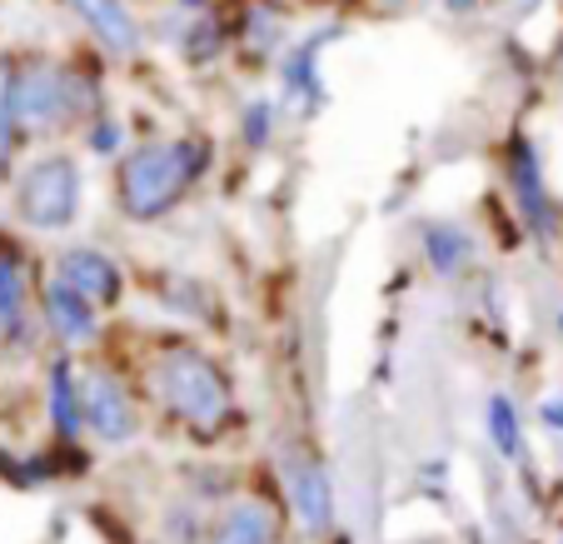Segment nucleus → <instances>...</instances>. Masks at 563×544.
I'll return each instance as SVG.
<instances>
[{
  "label": "nucleus",
  "instance_id": "18",
  "mask_svg": "<svg viewBox=\"0 0 563 544\" xmlns=\"http://www.w3.org/2000/svg\"><path fill=\"white\" fill-rule=\"evenodd\" d=\"M269 126H275V110L260 100V106L245 110V120H240V135H245L250 145H265V140H269Z\"/></svg>",
  "mask_w": 563,
  "mask_h": 544
},
{
  "label": "nucleus",
  "instance_id": "12",
  "mask_svg": "<svg viewBox=\"0 0 563 544\" xmlns=\"http://www.w3.org/2000/svg\"><path fill=\"white\" fill-rule=\"evenodd\" d=\"M70 6H75V15L100 35V45H110L115 55L140 51V25H135L125 0H70Z\"/></svg>",
  "mask_w": 563,
  "mask_h": 544
},
{
  "label": "nucleus",
  "instance_id": "3",
  "mask_svg": "<svg viewBox=\"0 0 563 544\" xmlns=\"http://www.w3.org/2000/svg\"><path fill=\"white\" fill-rule=\"evenodd\" d=\"M15 210L35 230H65L80 210V165L70 155H45L15 185Z\"/></svg>",
  "mask_w": 563,
  "mask_h": 544
},
{
  "label": "nucleus",
  "instance_id": "6",
  "mask_svg": "<svg viewBox=\"0 0 563 544\" xmlns=\"http://www.w3.org/2000/svg\"><path fill=\"white\" fill-rule=\"evenodd\" d=\"M285 485H289V504H295L299 524H305L309 534H330L334 514H340L330 465L314 459V455H289L285 459Z\"/></svg>",
  "mask_w": 563,
  "mask_h": 544
},
{
  "label": "nucleus",
  "instance_id": "4",
  "mask_svg": "<svg viewBox=\"0 0 563 544\" xmlns=\"http://www.w3.org/2000/svg\"><path fill=\"white\" fill-rule=\"evenodd\" d=\"M75 380H80V415H86L90 435H100L106 445H130L140 435V415L125 384L110 370H86Z\"/></svg>",
  "mask_w": 563,
  "mask_h": 544
},
{
  "label": "nucleus",
  "instance_id": "13",
  "mask_svg": "<svg viewBox=\"0 0 563 544\" xmlns=\"http://www.w3.org/2000/svg\"><path fill=\"white\" fill-rule=\"evenodd\" d=\"M25 325V260L11 240H0V340H15Z\"/></svg>",
  "mask_w": 563,
  "mask_h": 544
},
{
  "label": "nucleus",
  "instance_id": "24",
  "mask_svg": "<svg viewBox=\"0 0 563 544\" xmlns=\"http://www.w3.org/2000/svg\"><path fill=\"white\" fill-rule=\"evenodd\" d=\"M340 6H350V0H340Z\"/></svg>",
  "mask_w": 563,
  "mask_h": 544
},
{
  "label": "nucleus",
  "instance_id": "1",
  "mask_svg": "<svg viewBox=\"0 0 563 544\" xmlns=\"http://www.w3.org/2000/svg\"><path fill=\"white\" fill-rule=\"evenodd\" d=\"M210 165V145L205 140H165V145L135 150L115 175V200L130 220H159L165 210L190 195V185Z\"/></svg>",
  "mask_w": 563,
  "mask_h": 544
},
{
  "label": "nucleus",
  "instance_id": "2",
  "mask_svg": "<svg viewBox=\"0 0 563 544\" xmlns=\"http://www.w3.org/2000/svg\"><path fill=\"white\" fill-rule=\"evenodd\" d=\"M150 390H155V405L170 420L190 425L200 439H214L234 415L230 400V380L224 370L200 350H175L159 355L150 365Z\"/></svg>",
  "mask_w": 563,
  "mask_h": 544
},
{
  "label": "nucleus",
  "instance_id": "16",
  "mask_svg": "<svg viewBox=\"0 0 563 544\" xmlns=\"http://www.w3.org/2000/svg\"><path fill=\"white\" fill-rule=\"evenodd\" d=\"M484 435H489V445L499 449L504 459L523 455V425H519V410H514L509 395H494L489 405H484Z\"/></svg>",
  "mask_w": 563,
  "mask_h": 544
},
{
  "label": "nucleus",
  "instance_id": "8",
  "mask_svg": "<svg viewBox=\"0 0 563 544\" xmlns=\"http://www.w3.org/2000/svg\"><path fill=\"white\" fill-rule=\"evenodd\" d=\"M55 280H65L70 290H80L90 305H115L120 300V265L110 255H100V250H90V246L65 250L60 265H55Z\"/></svg>",
  "mask_w": 563,
  "mask_h": 544
},
{
  "label": "nucleus",
  "instance_id": "17",
  "mask_svg": "<svg viewBox=\"0 0 563 544\" xmlns=\"http://www.w3.org/2000/svg\"><path fill=\"white\" fill-rule=\"evenodd\" d=\"M11 135H15V75L11 61H0V171H5V155H11Z\"/></svg>",
  "mask_w": 563,
  "mask_h": 544
},
{
  "label": "nucleus",
  "instance_id": "10",
  "mask_svg": "<svg viewBox=\"0 0 563 544\" xmlns=\"http://www.w3.org/2000/svg\"><path fill=\"white\" fill-rule=\"evenodd\" d=\"M340 31H314L309 41L289 45L285 65H279V80H285V96L289 100H305V110H319L324 100V80H319V51L334 41Z\"/></svg>",
  "mask_w": 563,
  "mask_h": 544
},
{
  "label": "nucleus",
  "instance_id": "15",
  "mask_svg": "<svg viewBox=\"0 0 563 544\" xmlns=\"http://www.w3.org/2000/svg\"><path fill=\"white\" fill-rule=\"evenodd\" d=\"M424 255L439 280H454L474 255V240L464 236V225H424Z\"/></svg>",
  "mask_w": 563,
  "mask_h": 544
},
{
  "label": "nucleus",
  "instance_id": "11",
  "mask_svg": "<svg viewBox=\"0 0 563 544\" xmlns=\"http://www.w3.org/2000/svg\"><path fill=\"white\" fill-rule=\"evenodd\" d=\"M45 325H51L60 340H70V345H86V340H96V305H90L80 290H70L65 280H51L45 285Z\"/></svg>",
  "mask_w": 563,
  "mask_h": 544
},
{
  "label": "nucleus",
  "instance_id": "7",
  "mask_svg": "<svg viewBox=\"0 0 563 544\" xmlns=\"http://www.w3.org/2000/svg\"><path fill=\"white\" fill-rule=\"evenodd\" d=\"M205 544H279V510L269 500H230L205 530Z\"/></svg>",
  "mask_w": 563,
  "mask_h": 544
},
{
  "label": "nucleus",
  "instance_id": "19",
  "mask_svg": "<svg viewBox=\"0 0 563 544\" xmlns=\"http://www.w3.org/2000/svg\"><path fill=\"white\" fill-rule=\"evenodd\" d=\"M120 140H125V130H120L115 120H100V126L90 130V150H96V155H115Z\"/></svg>",
  "mask_w": 563,
  "mask_h": 544
},
{
  "label": "nucleus",
  "instance_id": "14",
  "mask_svg": "<svg viewBox=\"0 0 563 544\" xmlns=\"http://www.w3.org/2000/svg\"><path fill=\"white\" fill-rule=\"evenodd\" d=\"M45 405H51V420L60 429V439H80L86 429V415H80V380H75L70 365H51V384H45Z\"/></svg>",
  "mask_w": 563,
  "mask_h": 544
},
{
  "label": "nucleus",
  "instance_id": "5",
  "mask_svg": "<svg viewBox=\"0 0 563 544\" xmlns=\"http://www.w3.org/2000/svg\"><path fill=\"white\" fill-rule=\"evenodd\" d=\"M80 96H75L70 75L55 65H35L31 75H15V120L25 130H60L75 116Z\"/></svg>",
  "mask_w": 563,
  "mask_h": 544
},
{
  "label": "nucleus",
  "instance_id": "9",
  "mask_svg": "<svg viewBox=\"0 0 563 544\" xmlns=\"http://www.w3.org/2000/svg\"><path fill=\"white\" fill-rule=\"evenodd\" d=\"M509 175H514V200H519V215L539 230V236H553V200H549V191H543V171H539V155H533L529 140L514 145Z\"/></svg>",
  "mask_w": 563,
  "mask_h": 544
},
{
  "label": "nucleus",
  "instance_id": "21",
  "mask_svg": "<svg viewBox=\"0 0 563 544\" xmlns=\"http://www.w3.org/2000/svg\"><path fill=\"white\" fill-rule=\"evenodd\" d=\"M449 6H454V11H468V6H474V0H449Z\"/></svg>",
  "mask_w": 563,
  "mask_h": 544
},
{
  "label": "nucleus",
  "instance_id": "22",
  "mask_svg": "<svg viewBox=\"0 0 563 544\" xmlns=\"http://www.w3.org/2000/svg\"><path fill=\"white\" fill-rule=\"evenodd\" d=\"M553 61H559V70H563V41H559V51H553Z\"/></svg>",
  "mask_w": 563,
  "mask_h": 544
},
{
  "label": "nucleus",
  "instance_id": "23",
  "mask_svg": "<svg viewBox=\"0 0 563 544\" xmlns=\"http://www.w3.org/2000/svg\"><path fill=\"white\" fill-rule=\"evenodd\" d=\"M180 6H190V11H195V6H205V0H180Z\"/></svg>",
  "mask_w": 563,
  "mask_h": 544
},
{
  "label": "nucleus",
  "instance_id": "20",
  "mask_svg": "<svg viewBox=\"0 0 563 544\" xmlns=\"http://www.w3.org/2000/svg\"><path fill=\"white\" fill-rule=\"evenodd\" d=\"M539 415H543V425L549 429H563V400H543Z\"/></svg>",
  "mask_w": 563,
  "mask_h": 544
}]
</instances>
